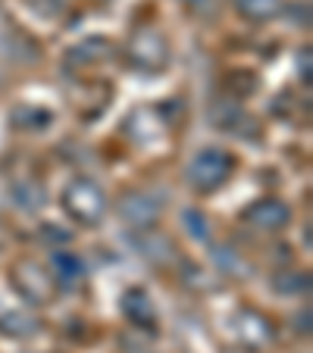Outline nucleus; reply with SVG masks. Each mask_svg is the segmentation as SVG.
Listing matches in <instances>:
<instances>
[{
  "label": "nucleus",
  "instance_id": "obj_2",
  "mask_svg": "<svg viewBox=\"0 0 313 353\" xmlns=\"http://www.w3.org/2000/svg\"><path fill=\"white\" fill-rule=\"evenodd\" d=\"M185 175H188V181H191V188H198V191H216V188H222L229 181V175H232V157H229L226 150L207 147V150L191 157Z\"/></svg>",
  "mask_w": 313,
  "mask_h": 353
},
{
  "label": "nucleus",
  "instance_id": "obj_12",
  "mask_svg": "<svg viewBox=\"0 0 313 353\" xmlns=\"http://www.w3.org/2000/svg\"><path fill=\"white\" fill-rule=\"evenodd\" d=\"M238 322H241L238 332L245 334V341H251V347L267 344L269 334H273V332H269V325H267L263 319H260L257 313H241V316H238Z\"/></svg>",
  "mask_w": 313,
  "mask_h": 353
},
{
  "label": "nucleus",
  "instance_id": "obj_13",
  "mask_svg": "<svg viewBox=\"0 0 313 353\" xmlns=\"http://www.w3.org/2000/svg\"><path fill=\"white\" fill-rule=\"evenodd\" d=\"M0 332L13 334V338H28L38 332V322L26 313H0Z\"/></svg>",
  "mask_w": 313,
  "mask_h": 353
},
{
  "label": "nucleus",
  "instance_id": "obj_7",
  "mask_svg": "<svg viewBox=\"0 0 313 353\" xmlns=\"http://www.w3.org/2000/svg\"><path fill=\"white\" fill-rule=\"evenodd\" d=\"M13 200H16V207L26 210V213H38V210L47 203V191L38 185V181L26 179V181H16L13 185Z\"/></svg>",
  "mask_w": 313,
  "mask_h": 353
},
{
  "label": "nucleus",
  "instance_id": "obj_1",
  "mask_svg": "<svg viewBox=\"0 0 313 353\" xmlns=\"http://www.w3.org/2000/svg\"><path fill=\"white\" fill-rule=\"evenodd\" d=\"M63 210L82 225H97L110 210V200L104 194V188L94 185L91 179H75L63 191Z\"/></svg>",
  "mask_w": 313,
  "mask_h": 353
},
{
  "label": "nucleus",
  "instance_id": "obj_9",
  "mask_svg": "<svg viewBox=\"0 0 313 353\" xmlns=\"http://www.w3.org/2000/svg\"><path fill=\"white\" fill-rule=\"evenodd\" d=\"M210 122H214L216 128H222V132H235V125L247 122V116L232 100H216L214 107H210Z\"/></svg>",
  "mask_w": 313,
  "mask_h": 353
},
{
  "label": "nucleus",
  "instance_id": "obj_10",
  "mask_svg": "<svg viewBox=\"0 0 313 353\" xmlns=\"http://www.w3.org/2000/svg\"><path fill=\"white\" fill-rule=\"evenodd\" d=\"M235 7L251 22H269L282 13V0H235Z\"/></svg>",
  "mask_w": 313,
  "mask_h": 353
},
{
  "label": "nucleus",
  "instance_id": "obj_3",
  "mask_svg": "<svg viewBox=\"0 0 313 353\" xmlns=\"http://www.w3.org/2000/svg\"><path fill=\"white\" fill-rule=\"evenodd\" d=\"M129 60L144 72H160L169 63V44L157 28H138L129 38Z\"/></svg>",
  "mask_w": 313,
  "mask_h": 353
},
{
  "label": "nucleus",
  "instance_id": "obj_14",
  "mask_svg": "<svg viewBox=\"0 0 313 353\" xmlns=\"http://www.w3.org/2000/svg\"><path fill=\"white\" fill-rule=\"evenodd\" d=\"M104 47H107V41H85V44L73 47V60H100L104 57Z\"/></svg>",
  "mask_w": 313,
  "mask_h": 353
},
{
  "label": "nucleus",
  "instance_id": "obj_4",
  "mask_svg": "<svg viewBox=\"0 0 313 353\" xmlns=\"http://www.w3.org/2000/svg\"><path fill=\"white\" fill-rule=\"evenodd\" d=\"M13 285L28 303H47V300L54 297V275H50V269L38 266V263H32V260L16 266Z\"/></svg>",
  "mask_w": 313,
  "mask_h": 353
},
{
  "label": "nucleus",
  "instance_id": "obj_5",
  "mask_svg": "<svg viewBox=\"0 0 313 353\" xmlns=\"http://www.w3.org/2000/svg\"><path fill=\"white\" fill-rule=\"evenodd\" d=\"M245 222L260 228V232H279V228H285L292 222V207L276 197H263L245 210Z\"/></svg>",
  "mask_w": 313,
  "mask_h": 353
},
{
  "label": "nucleus",
  "instance_id": "obj_8",
  "mask_svg": "<svg viewBox=\"0 0 313 353\" xmlns=\"http://www.w3.org/2000/svg\"><path fill=\"white\" fill-rule=\"evenodd\" d=\"M50 275H54V281H66V285H73V281H82V275H85V266H82V260L75 254H66V250H60V254L50 256Z\"/></svg>",
  "mask_w": 313,
  "mask_h": 353
},
{
  "label": "nucleus",
  "instance_id": "obj_6",
  "mask_svg": "<svg viewBox=\"0 0 313 353\" xmlns=\"http://www.w3.org/2000/svg\"><path fill=\"white\" fill-rule=\"evenodd\" d=\"M160 213H163V203L157 197H151V194H144V191H132L120 200V216L135 228L157 225Z\"/></svg>",
  "mask_w": 313,
  "mask_h": 353
},
{
  "label": "nucleus",
  "instance_id": "obj_11",
  "mask_svg": "<svg viewBox=\"0 0 313 353\" xmlns=\"http://www.w3.org/2000/svg\"><path fill=\"white\" fill-rule=\"evenodd\" d=\"M122 310H126V316L132 322H151L153 319V307H151V300H147V294L144 291H138V288H135V291H129L126 297H122Z\"/></svg>",
  "mask_w": 313,
  "mask_h": 353
}]
</instances>
